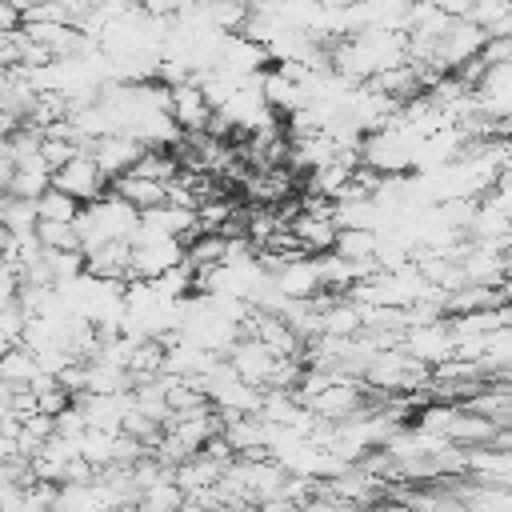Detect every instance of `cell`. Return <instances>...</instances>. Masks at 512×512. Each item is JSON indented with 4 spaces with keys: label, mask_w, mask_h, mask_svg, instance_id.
<instances>
[{
    "label": "cell",
    "mask_w": 512,
    "mask_h": 512,
    "mask_svg": "<svg viewBox=\"0 0 512 512\" xmlns=\"http://www.w3.org/2000/svg\"><path fill=\"white\" fill-rule=\"evenodd\" d=\"M52 188L68 192L72 200H80V204L88 208V204H96V200H104V196L112 192V180L104 176V168L96 164L92 152H80V156L68 160L60 172H52Z\"/></svg>",
    "instance_id": "1"
},
{
    "label": "cell",
    "mask_w": 512,
    "mask_h": 512,
    "mask_svg": "<svg viewBox=\"0 0 512 512\" xmlns=\"http://www.w3.org/2000/svg\"><path fill=\"white\" fill-rule=\"evenodd\" d=\"M144 144L136 140V136H128V132H116V136H104L96 148H92V156H96V164L104 168V176L116 184L120 176H128L140 160H144Z\"/></svg>",
    "instance_id": "2"
},
{
    "label": "cell",
    "mask_w": 512,
    "mask_h": 512,
    "mask_svg": "<svg viewBox=\"0 0 512 512\" xmlns=\"http://www.w3.org/2000/svg\"><path fill=\"white\" fill-rule=\"evenodd\" d=\"M36 212H40V224H76L80 212H84V204L72 200L68 192H60V188H48L36 200Z\"/></svg>",
    "instance_id": "3"
}]
</instances>
